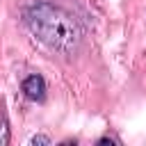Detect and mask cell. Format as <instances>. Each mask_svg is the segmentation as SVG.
Returning a JSON list of instances; mask_svg holds the SVG:
<instances>
[{"label": "cell", "mask_w": 146, "mask_h": 146, "mask_svg": "<svg viewBox=\"0 0 146 146\" xmlns=\"http://www.w3.org/2000/svg\"><path fill=\"white\" fill-rule=\"evenodd\" d=\"M23 23L32 32V36H36V41L64 55H73L80 48L84 36L80 21L64 7H57L50 2H34L25 7Z\"/></svg>", "instance_id": "obj_1"}, {"label": "cell", "mask_w": 146, "mask_h": 146, "mask_svg": "<svg viewBox=\"0 0 146 146\" xmlns=\"http://www.w3.org/2000/svg\"><path fill=\"white\" fill-rule=\"evenodd\" d=\"M21 91L25 94V98H30V100H34V103L46 100V91H48V87H46L43 75H39V73L27 75V78L21 82Z\"/></svg>", "instance_id": "obj_2"}, {"label": "cell", "mask_w": 146, "mask_h": 146, "mask_svg": "<svg viewBox=\"0 0 146 146\" xmlns=\"http://www.w3.org/2000/svg\"><path fill=\"white\" fill-rule=\"evenodd\" d=\"M11 141V130H9V121H7V114L0 112V146H7Z\"/></svg>", "instance_id": "obj_3"}, {"label": "cell", "mask_w": 146, "mask_h": 146, "mask_svg": "<svg viewBox=\"0 0 146 146\" xmlns=\"http://www.w3.org/2000/svg\"><path fill=\"white\" fill-rule=\"evenodd\" d=\"M30 144H32V146H48V144H50V137H46V135H34V137L30 139Z\"/></svg>", "instance_id": "obj_4"}, {"label": "cell", "mask_w": 146, "mask_h": 146, "mask_svg": "<svg viewBox=\"0 0 146 146\" xmlns=\"http://www.w3.org/2000/svg\"><path fill=\"white\" fill-rule=\"evenodd\" d=\"M96 144H98V146H105V144H110V146H114V144H119V141H116L114 137H100V139H98Z\"/></svg>", "instance_id": "obj_5"}]
</instances>
